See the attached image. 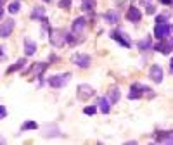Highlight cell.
I'll list each match as a JSON object with an SVG mask.
<instances>
[{
    "instance_id": "cell-1",
    "label": "cell",
    "mask_w": 173,
    "mask_h": 145,
    "mask_svg": "<svg viewBox=\"0 0 173 145\" xmlns=\"http://www.w3.org/2000/svg\"><path fill=\"white\" fill-rule=\"evenodd\" d=\"M170 31H171V26L168 22H157L156 28H154V36L159 38V40H164V38H168Z\"/></svg>"
},
{
    "instance_id": "cell-2",
    "label": "cell",
    "mask_w": 173,
    "mask_h": 145,
    "mask_svg": "<svg viewBox=\"0 0 173 145\" xmlns=\"http://www.w3.org/2000/svg\"><path fill=\"white\" fill-rule=\"evenodd\" d=\"M71 78V73H62V74H54L52 78L49 80V83L55 88H61V86H64Z\"/></svg>"
},
{
    "instance_id": "cell-3",
    "label": "cell",
    "mask_w": 173,
    "mask_h": 145,
    "mask_svg": "<svg viewBox=\"0 0 173 145\" xmlns=\"http://www.w3.org/2000/svg\"><path fill=\"white\" fill-rule=\"evenodd\" d=\"M66 31L64 29H55V31L50 33V42H52V45H55V47H62L66 42Z\"/></svg>"
},
{
    "instance_id": "cell-4",
    "label": "cell",
    "mask_w": 173,
    "mask_h": 145,
    "mask_svg": "<svg viewBox=\"0 0 173 145\" xmlns=\"http://www.w3.org/2000/svg\"><path fill=\"white\" fill-rule=\"evenodd\" d=\"M12 29H14V19H5V21L0 24V36L7 38L12 33Z\"/></svg>"
},
{
    "instance_id": "cell-5",
    "label": "cell",
    "mask_w": 173,
    "mask_h": 145,
    "mask_svg": "<svg viewBox=\"0 0 173 145\" xmlns=\"http://www.w3.org/2000/svg\"><path fill=\"white\" fill-rule=\"evenodd\" d=\"M94 95V88L90 85H80L78 86V98L80 100H86V98H90Z\"/></svg>"
},
{
    "instance_id": "cell-6",
    "label": "cell",
    "mask_w": 173,
    "mask_h": 145,
    "mask_svg": "<svg viewBox=\"0 0 173 145\" xmlns=\"http://www.w3.org/2000/svg\"><path fill=\"white\" fill-rule=\"evenodd\" d=\"M73 62L80 67H88L90 66V55L88 54H76L73 57Z\"/></svg>"
},
{
    "instance_id": "cell-7",
    "label": "cell",
    "mask_w": 173,
    "mask_h": 145,
    "mask_svg": "<svg viewBox=\"0 0 173 145\" xmlns=\"http://www.w3.org/2000/svg\"><path fill=\"white\" fill-rule=\"evenodd\" d=\"M149 74H151V80L154 81V83H161V81H163V69H161V66L154 64L151 67V71H149Z\"/></svg>"
},
{
    "instance_id": "cell-8",
    "label": "cell",
    "mask_w": 173,
    "mask_h": 145,
    "mask_svg": "<svg viewBox=\"0 0 173 145\" xmlns=\"http://www.w3.org/2000/svg\"><path fill=\"white\" fill-rule=\"evenodd\" d=\"M126 19H128V21H132V22H139V21L142 19L140 11H139L137 7H130L128 14H126Z\"/></svg>"
},
{
    "instance_id": "cell-9",
    "label": "cell",
    "mask_w": 173,
    "mask_h": 145,
    "mask_svg": "<svg viewBox=\"0 0 173 145\" xmlns=\"http://www.w3.org/2000/svg\"><path fill=\"white\" fill-rule=\"evenodd\" d=\"M156 48L159 50V52H163V54H170V52H171V48H173V40H171V38H168V43H164V42L157 43Z\"/></svg>"
},
{
    "instance_id": "cell-10",
    "label": "cell",
    "mask_w": 173,
    "mask_h": 145,
    "mask_svg": "<svg viewBox=\"0 0 173 145\" xmlns=\"http://www.w3.org/2000/svg\"><path fill=\"white\" fill-rule=\"evenodd\" d=\"M24 52H26V55H33L37 52V43L33 40H30V38H26L24 40Z\"/></svg>"
},
{
    "instance_id": "cell-11",
    "label": "cell",
    "mask_w": 173,
    "mask_h": 145,
    "mask_svg": "<svg viewBox=\"0 0 173 145\" xmlns=\"http://www.w3.org/2000/svg\"><path fill=\"white\" fill-rule=\"evenodd\" d=\"M85 17H78L75 22H73V31L75 33H81L83 31V28H85Z\"/></svg>"
},
{
    "instance_id": "cell-12",
    "label": "cell",
    "mask_w": 173,
    "mask_h": 145,
    "mask_svg": "<svg viewBox=\"0 0 173 145\" xmlns=\"http://www.w3.org/2000/svg\"><path fill=\"white\" fill-rule=\"evenodd\" d=\"M119 95H121V93H119V90H118V88H113V90L109 91V95H108L109 104H116V102L119 100Z\"/></svg>"
},
{
    "instance_id": "cell-13",
    "label": "cell",
    "mask_w": 173,
    "mask_h": 145,
    "mask_svg": "<svg viewBox=\"0 0 173 145\" xmlns=\"http://www.w3.org/2000/svg\"><path fill=\"white\" fill-rule=\"evenodd\" d=\"M95 5H97L95 0H81V9L83 11H94Z\"/></svg>"
},
{
    "instance_id": "cell-14",
    "label": "cell",
    "mask_w": 173,
    "mask_h": 145,
    "mask_svg": "<svg viewBox=\"0 0 173 145\" xmlns=\"http://www.w3.org/2000/svg\"><path fill=\"white\" fill-rule=\"evenodd\" d=\"M111 36H113L114 40H116V42H119V43H121V45H123V47L130 48V42H128V40H126V38H123V36H121V35H119V31L113 33V35H111Z\"/></svg>"
},
{
    "instance_id": "cell-15",
    "label": "cell",
    "mask_w": 173,
    "mask_h": 145,
    "mask_svg": "<svg viewBox=\"0 0 173 145\" xmlns=\"http://www.w3.org/2000/svg\"><path fill=\"white\" fill-rule=\"evenodd\" d=\"M139 88H142V85H137L135 83V85L132 86V93H128V98H132V100H133V98H139V97L142 95L140 91H137Z\"/></svg>"
},
{
    "instance_id": "cell-16",
    "label": "cell",
    "mask_w": 173,
    "mask_h": 145,
    "mask_svg": "<svg viewBox=\"0 0 173 145\" xmlns=\"http://www.w3.org/2000/svg\"><path fill=\"white\" fill-rule=\"evenodd\" d=\"M151 45H152V40H151V38H144V40H140V42H139V48H140V50H149V48H151Z\"/></svg>"
},
{
    "instance_id": "cell-17",
    "label": "cell",
    "mask_w": 173,
    "mask_h": 145,
    "mask_svg": "<svg viewBox=\"0 0 173 145\" xmlns=\"http://www.w3.org/2000/svg\"><path fill=\"white\" fill-rule=\"evenodd\" d=\"M99 107H101V111L104 114H108L109 112V100L108 98H99Z\"/></svg>"
},
{
    "instance_id": "cell-18",
    "label": "cell",
    "mask_w": 173,
    "mask_h": 145,
    "mask_svg": "<svg viewBox=\"0 0 173 145\" xmlns=\"http://www.w3.org/2000/svg\"><path fill=\"white\" fill-rule=\"evenodd\" d=\"M24 64H26V60H24V59H19V60H17V62H16V64H14V66H11V67L7 69V73H12V71H17V69H21V67H23V66H24Z\"/></svg>"
},
{
    "instance_id": "cell-19",
    "label": "cell",
    "mask_w": 173,
    "mask_h": 145,
    "mask_svg": "<svg viewBox=\"0 0 173 145\" xmlns=\"http://www.w3.org/2000/svg\"><path fill=\"white\" fill-rule=\"evenodd\" d=\"M19 7H21V4H19V2H11V4H9V12H11V14H16L17 11H19Z\"/></svg>"
},
{
    "instance_id": "cell-20",
    "label": "cell",
    "mask_w": 173,
    "mask_h": 145,
    "mask_svg": "<svg viewBox=\"0 0 173 145\" xmlns=\"http://www.w3.org/2000/svg\"><path fill=\"white\" fill-rule=\"evenodd\" d=\"M43 16H45V11H43L42 7H35V11H33L31 17H40V19H42Z\"/></svg>"
},
{
    "instance_id": "cell-21",
    "label": "cell",
    "mask_w": 173,
    "mask_h": 145,
    "mask_svg": "<svg viewBox=\"0 0 173 145\" xmlns=\"http://www.w3.org/2000/svg\"><path fill=\"white\" fill-rule=\"evenodd\" d=\"M21 128H23V129H37V128H38V124L35 123V121H26V123L23 124Z\"/></svg>"
},
{
    "instance_id": "cell-22",
    "label": "cell",
    "mask_w": 173,
    "mask_h": 145,
    "mask_svg": "<svg viewBox=\"0 0 173 145\" xmlns=\"http://www.w3.org/2000/svg\"><path fill=\"white\" fill-rule=\"evenodd\" d=\"M106 21H109V22H116L118 21V16H116V12H108V14H106Z\"/></svg>"
},
{
    "instance_id": "cell-23",
    "label": "cell",
    "mask_w": 173,
    "mask_h": 145,
    "mask_svg": "<svg viewBox=\"0 0 173 145\" xmlns=\"http://www.w3.org/2000/svg\"><path fill=\"white\" fill-rule=\"evenodd\" d=\"M159 140H163V142H166V143H173V131H170V133H166L164 136H161Z\"/></svg>"
},
{
    "instance_id": "cell-24",
    "label": "cell",
    "mask_w": 173,
    "mask_h": 145,
    "mask_svg": "<svg viewBox=\"0 0 173 145\" xmlns=\"http://www.w3.org/2000/svg\"><path fill=\"white\" fill-rule=\"evenodd\" d=\"M85 114H88V116H92V114L97 112V105H92V107H85V111H83Z\"/></svg>"
},
{
    "instance_id": "cell-25",
    "label": "cell",
    "mask_w": 173,
    "mask_h": 145,
    "mask_svg": "<svg viewBox=\"0 0 173 145\" xmlns=\"http://www.w3.org/2000/svg\"><path fill=\"white\" fill-rule=\"evenodd\" d=\"M71 2H73V0H61V2H59V7H61V9H66V7L71 5Z\"/></svg>"
},
{
    "instance_id": "cell-26",
    "label": "cell",
    "mask_w": 173,
    "mask_h": 145,
    "mask_svg": "<svg viewBox=\"0 0 173 145\" xmlns=\"http://www.w3.org/2000/svg\"><path fill=\"white\" fill-rule=\"evenodd\" d=\"M7 116V111H5V107L4 105H0V119H4Z\"/></svg>"
},
{
    "instance_id": "cell-27",
    "label": "cell",
    "mask_w": 173,
    "mask_h": 145,
    "mask_svg": "<svg viewBox=\"0 0 173 145\" xmlns=\"http://www.w3.org/2000/svg\"><path fill=\"white\" fill-rule=\"evenodd\" d=\"M154 12H156V7L149 4V5H147V14H154Z\"/></svg>"
},
{
    "instance_id": "cell-28",
    "label": "cell",
    "mask_w": 173,
    "mask_h": 145,
    "mask_svg": "<svg viewBox=\"0 0 173 145\" xmlns=\"http://www.w3.org/2000/svg\"><path fill=\"white\" fill-rule=\"evenodd\" d=\"M166 19H168V16H159L157 17V22H164Z\"/></svg>"
},
{
    "instance_id": "cell-29",
    "label": "cell",
    "mask_w": 173,
    "mask_h": 145,
    "mask_svg": "<svg viewBox=\"0 0 173 145\" xmlns=\"http://www.w3.org/2000/svg\"><path fill=\"white\" fill-rule=\"evenodd\" d=\"M159 2H161V4H171L173 0H159Z\"/></svg>"
},
{
    "instance_id": "cell-30",
    "label": "cell",
    "mask_w": 173,
    "mask_h": 145,
    "mask_svg": "<svg viewBox=\"0 0 173 145\" xmlns=\"http://www.w3.org/2000/svg\"><path fill=\"white\" fill-rule=\"evenodd\" d=\"M2 16H4V9H2V5H0V19H2Z\"/></svg>"
},
{
    "instance_id": "cell-31",
    "label": "cell",
    "mask_w": 173,
    "mask_h": 145,
    "mask_svg": "<svg viewBox=\"0 0 173 145\" xmlns=\"http://www.w3.org/2000/svg\"><path fill=\"white\" fill-rule=\"evenodd\" d=\"M170 67H171V73H173V59H171V62H170Z\"/></svg>"
},
{
    "instance_id": "cell-32",
    "label": "cell",
    "mask_w": 173,
    "mask_h": 145,
    "mask_svg": "<svg viewBox=\"0 0 173 145\" xmlns=\"http://www.w3.org/2000/svg\"><path fill=\"white\" fill-rule=\"evenodd\" d=\"M4 142H5V140L2 138V136H0V143H4Z\"/></svg>"
},
{
    "instance_id": "cell-33",
    "label": "cell",
    "mask_w": 173,
    "mask_h": 145,
    "mask_svg": "<svg viewBox=\"0 0 173 145\" xmlns=\"http://www.w3.org/2000/svg\"><path fill=\"white\" fill-rule=\"evenodd\" d=\"M45 2H50V0H45Z\"/></svg>"
}]
</instances>
